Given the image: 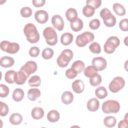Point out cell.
<instances>
[{
    "label": "cell",
    "mask_w": 128,
    "mask_h": 128,
    "mask_svg": "<svg viewBox=\"0 0 128 128\" xmlns=\"http://www.w3.org/2000/svg\"><path fill=\"white\" fill-rule=\"evenodd\" d=\"M24 32L27 40L32 44L37 42L40 40V34L36 26L32 23L26 24L24 28Z\"/></svg>",
    "instance_id": "1"
},
{
    "label": "cell",
    "mask_w": 128,
    "mask_h": 128,
    "mask_svg": "<svg viewBox=\"0 0 128 128\" xmlns=\"http://www.w3.org/2000/svg\"><path fill=\"white\" fill-rule=\"evenodd\" d=\"M72 58L73 52L71 50H64L57 58V64L61 68H65L68 65Z\"/></svg>",
    "instance_id": "2"
},
{
    "label": "cell",
    "mask_w": 128,
    "mask_h": 128,
    "mask_svg": "<svg viewBox=\"0 0 128 128\" xmlns=\"http://www.w3.org/2000/svg\"><path fill=\"white\" fill-rule=\"evenodd\" d=\"M100 17L102 18L104 24L108 27H112L115 26L116 20V17L111 13L107 8L102 9L100 13Z\"/></svg>",
    "instance_id": "3"
},
{
    "label": "cell",
    "mask_w": 128,
    "mask_h": 128,
    "mask_svg": "<svg viewBox=\"0 0 128 128\" xmlns=\"http://www.w3.org/2000/svg\"><path fill=\"white\" fill-rule=\"evenodd\" d=\"M43 36L46 42L50 46H54L58 42V34L54 29L52 27H47L43 31Z\"/></svg>",
    "instance_id": "4"
},
{
    "label": "cell",
    "mask_w": 128,
    "mask_h": 128,
    "mask_svg": "<svg viewBox=\"0 0 128 128\" xmlns=\"http://www.w3.org/2000/svg\"><path fill=\"white\" fill-rule=\"evenodd\" d=\"M119 102L114 100H108L102 104V110L105 114L117 113L120 109Z\"/></svg>",
    "instance_id": "5"
},
{
    "label": "cell",
    "mask_w": 128,
    "mask_h": 128,
    "mask_svg": "<svg viewBox=\"0 0 128 128\" xmlns=\"http://www.w3.org/2000/svg\"><path fill=\"white\" fill-rule=\"evenodd\" d=\"M94 38V36L92 32H85L77 36L76 44L79 47H83L86 46L87 44L93 41Z\"/></svg>",
    "instance_id": "6"
},
{
    "label": "cell",
    "mask_w": 128,
    "mask_h": 128,
    "mask_svg": "<svg viewBox=\"0 0 128 128\" xmlns=\"http://www.w3.org/2000/svg\"><path fill=\"white\" fill-rule=\"evenodd\" d=\"M120 44V41L118 37L114 36H110L107 39L104 46V50L107 54H112L119 46Z\"/></svg>",
    "instance_id": "7"
},
{
    "label": "cell",
    "mask_w": 128,
    "mask_h": 128,
    "mask_svg": "<svg viewBox=\"0 0 128 128\" xmlns=\"http://www.w3.org/2000/svg\"><path fill=\"white\" fill-rule=\"evenodd\" d=\"M0 47L2 50L10 54L16 53L20 50V46L16 42H10L7 40L1 42Z\"/></svg>",
    "instance_id": "8"
},
{
    "label": "cell",
    "mask_w": 128,
    "mask_h": 128,
    "mask_svg": "<svg viewBox=\"0 0 128 128\" xmlns=\"http://www.w3.org/2000/svg\"><path fill=\"white\" fill-rule=\"evenodd\" d=\"M125 85L124 79L120 76L115 77L110 83L108 88L113 93H116L122 90Z\"/></svg>",
    "instance_id": "9"
},
{
    "label": "cell",
    "mask_w": 128,
    "mask_h": 128,
    "mask_svg": "<svg viewBox=\"0 0 128 128\" xmlns=\"http://www.w3.org/2000/svg\"><path fill=\"white\" fill-rule=\"evenodd\" d=\"M37 68L38 66L36 62L34 61H28L22 66L20 70L24 72L28 78L32 74H34L36 72Z\"/></svg>",
    "instance_id": "10"
},
{
    "label": "cell",
    "mask_w": 128,
    "mask_h": 128,
    "mask_svg": "<svg viewBox=\"0 0 128 128\" xmlns=\"http://www.w3.org/2000/svg\"><path fill=\"white\" fill-rule=\"evenodd\" d=\"M92 64L98 71H102L106 68L107 62L104 58L99 56L94 58L92 60Z\"/></svg>",
    "instance_id": "11"
},
{
    "label": "cell",
    "mask_w": 128,
    "mask_h": 128,
    "mask_svg": "<svg viewBox=\"0 0 128 128\" xmlns=\"http://www.w3.org/2000/svg\"><path fill=\"white\" fill-rule=\"evenodd\" d=\"M52 23L54 27L59 31L62 30L64 28V20L60 15H54L52 18Z\"/></svg>",
    "instance_id": "12"
},
{
    "label": "cell",
    "mask_w": 128,
    "mask_h": 128,
    "mask_svg": "<svg viewBox=\"0 0 128 128\" xmlns=\"http://www.w3.org/2000/svg\"><path fill=\"white\" fill-rule=\"evenodd\" d=\"M34 18L38 23L43 24L47 22L48 18V14L46 10H39L35 12Z\"/></svg>",
    "instance_id": "13"
},
{
    "label": "cell",
    "mask_w": 128,
    "mask_h": 128,
    "mask_svg": "<svg viewBox=\"0 0 128 128\" xmlns=\"http://www.w3.org/2000/svg\"><path fill=\"white\" fill-rule=\"evenodd\" d=\"M28 78L27 76L24 72L20 70L15 74L14 82L18 85H22L25 83Z\"/></svg>",
    "instance_id": "14"
},
{
    "label": "cell",
    "mask_w": 128,
    "mask_h": 128,
    "mask_svg": "<svg viewBox=\"0 0 128 128\" xmlns=\"http://www.w3.org/2000/svg\"><path fill=\"white\" fill-rule=\"evenodd\" d=\"M73 90L76 94L82 93L84 88V84L80 80H76L72 84Z\"/></svg>",
    "instance_id": "15"
},
{
    "label": "cell",
    "mask_w": 128,
    "mask_h": 128,
    "mask_svg": "<svg viewBox=\"0 0 128 128\" xmlns=\"http://www.w3.org/2000/svg\"><path fill=\"white\" fill-rule=\"evenodd\" d=\"M14 63V59L8 56H2L0 60V64L4 68H10L12 66Z\"/></svg>",
    "instance_id": "16"
},
{
    "label": "cell",
    "mask_w": 128,
    "mask_h": 128,
    "mask_svg": "<svg viewBox=\"0 0 128 128\" xmlns=\"http://www.w3.org/2000/svg\"><path fill=\"white\" fill-rule=\"evenodd\" d=\"M99 101L96 98H90L87 102V108L90 112H96L99 108Z\"/></svg>",
    "instance_id": "17"
},
{
    "label": "cell",
    "mask_w": 128,
    "mask_h": 128,
    "mask_svg": "<svg viewBox=\"0 0 128 128\" xmlns=\"http://www.w3.org/2000/svg\"><path fill=\"white\" fill-rule=\"evenodd\" d=\"M40 90L36 88H30L28 92V98L31 101H34L40 96Z\"/></svg>",
    "instance_id": "18"
},
{
    "label": "cell",
    "mask_w": 128,
    "mask_h": 128,
    "mask_svg": "<svg viewBox=\"0 0 128 128\" xmlns=\"http://www.w3.org/2000/svg\"><path fill=\"white\" fill-rule=\"evenodd\" d=\"M66 16L67 20L72 22L78 18V12L76 9L69 8L66 12Z\"/></svg>",
    "instance_id": "19"
},
{
    "label": "cell",
    "mask_w": 128,
    "mask_h": 128,
    "mask_svg": "<svg viewBox=\"0 0 128 128\" xmlns=\"http://www.w3.org/2000/svg\"><path fill=\"white\" fill-rule=\"evenodd\" d=\"M61 98L64 104H69L73 101L74 94L70 91H66L62 93Z\"/></svg>",
    "instance_id": "20"
},
{
    "label": "cell",
    "mask_w": 128,
    "mask_h": 128,
    "mask_svg": "<svg viewBox=\"0 0 128 128\" xmlns=\"http://www.w3.org/2000/svg\"><path fill=\"white\" fill-rule=\"evenodd\" d=\"M31 115L34 120H40L44 116V111L43 109L40 107H34L32 110Z\"/></svg>",
    "instance_id": "21"
},
{
    "label": "cell",
    "mask_w": 128,
    "mask_h": 128,
    "mask_svg": "<svg viewBox=\"0 0 128 128\" xmlns=\"http://www.w3.org/2000/svg\"><path fill=\"white\" fill-rule=\"evenodd\" d=\"M74 36L70 32H66L63 34L60 38V42L64 46L70 44L73 40Z\"/></svg>",
    "instance_id": "22"
},
{
    "label": "cell",
    "mask_w": 128,
    "mask_h": 128,
    "mask_svg": "<svg viewBox=\"0 0 128 128\" xmlns=\"http://www.w3.org/2000/svg\"><path fill=\"white\" fill-rule=\"evenodd\" d=\"M83 22L82 20L78 18L75 20L70 22V28L74 32H78L83 28Z\"/></svg>",
    "instance_id": "23"
},
{
    "label": "cell",
    "mask_w": 128,
    "mask_h": 128,
    "mask_svg": "<svg viewBox=\"0 0 128 128\" xmlns=\"http://www.w3.org/2000/svg\"><path fill=\"white\" fill-rule=\"evenodd\" d=\"M24 92L21 88H16L15 89L12 94V97L13 100L17 102L21 101L24 97Z\"/></svg>",
    "instance_id": "24"
},
{
    "label": "cell",
    "mask_w": 128,
    "mask_h": 128,
    "mask_svg": "<svg viewBox=\"0 0 128 128\" xmlns=\"http://www.w3.org/2000/svg\"><path fill=\"white\" fill-rule=\"evenodd\" d=\"M10 122L13 125H18L20 124L22 120V116L18 113L12 114L10 118Z\"/></svg>",
    "instance_id": "25"
},
{
    "label": "cell",
    "mask_w": 128,
    "mask_h": 128,
    "mask_svg": "<svg viewBox=\"0 0 128 128\" xmlns=\"http://www.w3.org/2000/svg\"><path fill=\"white\" fill-rule=\"evenodd\" d=\"M47 118L50 122H56L60 119V114L56 110H51L47 114Z\"/></svg>",
    "instance_id": "26"
},
{
    "label": "cell",
    "mask_w": 128,
    "mask_h": 128,
    "mask_svg": "<svg viewBox=\"0 0 128 128\" xmlns=\"http://www.w3.org/2000/svg\"><path fill=\"white\" fill-rule=\"evenodd\" d=\"M112 8L115 13L119 16H122L126 14V10L124 7L119 3H115L113 4Z\"/></svg>",
    "instance_id": "27"
},
{
    "label": "cell",
    "mask_w": 128,
    "mask_h": 128,
    "mask_svg": "<svg viewBox=\"0 0 128 128\" xmlns=\"http://www.w3.org/2000/svg\"><path fill=\"white\" fill-rule=\"evenodd\" d=\"M95 94L98 98L100 99H103L106 97L108 92L104 86H101L96 88L95 90Z\"/></svg>",
    "instance_id": "28"
},
{
    "label": "cell",
    "mask_w": 128,
    "mask_h": 128,
    "mask_svg": "<svg viewBox=\"0 0 128 128\" xmlns=\"http://www.w3.org/2000/svg\"><path fill=\"white\" fill-rule=\"evenodd\" d=\"M98 70L92 66H88L84 70V74L86 76L91 78L98 73Z\"/></svg>",
    "instance_id": "29"
},
{
    "label": "cell",
    "mask_w": 128,
    "mask_h": 128,
    "mask_svg": "<svg viewBox=\"0 0 128 128\" xmlns=\"http://www.w3.org/2000/svg\"><path fill=\"white\" fill-rule=\"evenodd\" d=\"M84 66L85 65L84 62L82 60H78L72 63L71 68H74L78 73H80L84 70Z\"/></svg>",
    "instance_id": "30"
},
{
    "label": "cell",
    "mask_w": 128,
    "mask_h": 128,
    "mask_svg": "<svg viewBox=\"0 0 128 128\" xmlns=\"http://www.w3.org/2000/svg\"><path fill=\"white\" fill-rule=\"evenodd\" d=\"M95 12V8L90 6V5H88L86 4L82 9V14H83L88 18H90L92 16Z\"/></svg>",
    "instance_id": "31"
},
{
    "label": "cell",
    "mask_w": 128,
    "mask_h": 128,
    "mask_svg": "<svg viewBox=\"0 0 128 128\" xmlns=\"http://www.w3.org/2000/svg\"><path fill=\"white\" fill-rule=\"evenodd\" d=\"M116 123V118L113 116H108L104 120V124L108 128H112L115 126Z\"/></svg>",
    "instance_id": "32"
},
{
    "label": "cell",
    "mask_w": 128,
    "mask_h": 128,
    "mask_svg": "<svg viewBox=\"0 0 128 128\" xmlns=\"http://www.w3.org/2000/svg\"><path fill=\"white\" fill-rule=\"evenodd\" d=\"M16 72L13 70L7 71L4 75V80L9 84H13L14 82V76Z\"/></svg>",
    "instance_id": "33"
},
{
    "label": "cell",
    "mask_w": 128,
    "mask_h": 128,
    "mask_svg": "<svg viewBox=\"0 0 128 128\" xmlns=\"http://www.w3.org/2000/svg\"><path fill=\"white\" fill-rule=\"evenodd\" d=\"M102 80V78L101 76L98 73L90 78V84L94 86H98L101 83Z\"/></svg>",
    "instance_id": "34"
},
{
    "label": "cell",
    "mask_w": 128,
    "mask_h": 128,
    "mask_svg": "<svg viewBox=\"0 0 128 128\" xmlns=\"http://www.w3.org/2000/svg\"><path fill=\"white\" fill-rule=\"evenodd\" d=\"M41 83V79L38 76H33L28 80V84L30 86H38Z\"/></svg>",
    "instance_id": "35"
},
{
    "label": "cell",
    "mask_w": 128,
    "mask_h": 128,
    "mask_svg": "<svg viewBox=\"0 0 128 128\" xmlns=\"http://www.w3.org/2000/svg\"><path fill=\"white\" fill-rule=\"evenodd\" d=\"M54 54V52L52 49L49 48H46L42 50V55L44 59L48 60L53 56Z\"/></svg>",
    "instance_id": "36"
},
{
    "label": "cell",
    "mask_w": 128,
    "mask_h": 128,
    "mask_svg": "<svg viewBox=\"0 0 128 128\" xmlns=\"http://www.w3.org/2000/svg\"><path fill=\"white\" fill-rule=\"evenodd\" d=\"M90 51L95 54H98L101 52V48L100 44L97 42H94L89 46Z\"/></svg>",
    "instance_id": "37"
},
{
    "label": "cell",
    "mask_w": 128,
    "mask_h": 128,
    "mask_svg": "<svg viewBox=\"0 0 128 128\" xmlns=\"http://www.w3.org/2000/svg\"><path fill=\"white\" fill-rule=\"evenodd\" d=\"M20 14L24 18H28L31 16L32 13V9L28 6L23 7L20 10Z\"/></svg>",
    "instance_id": "38"
},
{
    "label": "cell",
    "mask_w": 128,
    "mask_h": 128,
    "mask_svg": "<svg viewBox=\"0 0 128 128\" xmlns=\"http://www.w3.org/2000/svg\"><path fill=\"white\" fill-rule=\"evenodd\" d=\"M10 92V89L6 86L0 84V96L1 98L6 97Z\"/></svg>",
    "instance_id": "39"
},
{
    "label": "cell",
    "mask_w": 128,
    "mask_h": 128,
    "mask_svg": "<svg viewBox=\"0 0 128 128\" xmlns=\"http://www.w3.org/2000/svg\"><path fill=\"white\" fill-rule=\"evenodd\" d=\"M0 115L2 116H5L8 114V111H9L8 107L6 103L2 102H0Z\"/></svg>",
    "instance_id": "40"
},
{
    "label": "cell",
    "mask_w": 128,
    "mask_h": 128,
    "mask_svg": "<svg viewBox=\"0 0 128 128\" xmlns=\"http://www.w3.org/2000/svg\"><path fill=\"white\" fill-rule=\"evenodd\" d=\"M78 72L72 68L68 69L66 72V76L70 79H73L77 76Z\"/></svg>",
    "instance_id": "41"
},
{
    "label": "cell",
    "mask_w": 128,
    "mask_h": 128,
    "mask_svg": "<svg viewBox=\"0 0 128 128\" xmlns=\"http://www.w3.org/2000/svg\"><path fill=\"white\" fill-rule=\"evenodd\" d=\"M86 4L88 5H90L94 7L95 9L98 8L102 4L101 0H87Z\"/></svg>",
    "instance_id": "42"
},
{
    "label": "cell",
    "mask_w": 128,
    "mask_h": 128,
    "mask_svg": "<svg viewBox=\"0 0 128 128\" xmlns=\"http://www.w3.org/2000/svg\"><path fill=\"white\" fill-rule=\"evenodd\" d=\"M100 22L98 19L94 18L90 21L89 23V26L92 30H96L100 26Z\"/></svg>",
    "instance_id": "43"
},
{
    "label": "cell",
    "mask_w": 128,
    "mask_h": 128,
    "mask_svg": "<svg viewBox=\"0 0 128 128\" xmlns=\"http://www.w3.org/2000/svg\"><path fill=\"white\" fill-rule=\"evenodd\" d=\"M119 26L120 29L124 32L128 30V20L127 18H124L119 23Z\"/></svg>",
    "instance_id": "44"
},
{
    "label": "cell",
    "mask_w": 128,
    "mask_h": 128,
    "mask_svg": "<svg viewBox=\"0 0 128 128\" xmlns=\"http://www.w3.org/2000/svg\"><path fill=\"white\" fill-rule=\"evenodd\" d=\"M40 54V49L37 46H32L29 50V54L32 57H37Z\"/></svg>",
    "instance_id": "45"
},
{
    "label": "cell",
    "mask_w": 128,
    "mask_h": 128,
    "mask_svg": "<svg viewBox=\"0 0 128 128\" xmlns=\"http://www.w3.org/2000/svg\"><path fill=\"white\" fill-rule=\"evenodd\" d=\"M32 4L33 5L37 8L38 7H41L42 6L45 2H46V0H33L32 1Z\"/></svg>",
    "instance_id": "46"
},
{
    "label": "cell",
    "mask_w": 128,
    "mask_h": 128,
    "mask_svg": "<svg viewBox=\"0 0 128 128\" xmlns=\"http://www.w3.org/2000/svg\"><path fill=\"white\" fill-rule=\"evenodd\" d=\"M128 119H124L122 120L120 122H119L118 124V128H127L128 127Z\"/></svg>",
    "instance_id": "47"
}]
</instances>
